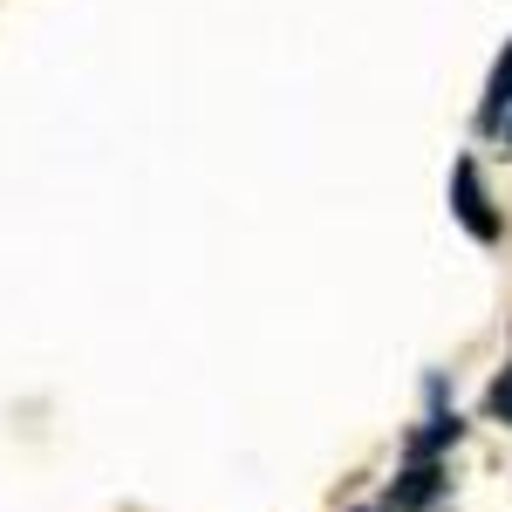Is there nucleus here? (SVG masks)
<instances>
[{
  "label": "nucleus",
  "instance_id": "nucleus-6",
  "mask_svg": "<svg viewBox=\"0 0 512 512\" xmlns=\"http://www.w3.org/2000/svg\"><path fill=\"white\" fill-rule=\"evenodd\" d=\"M506 144H512V117H506Z\"/></svg>",
  "mask_w": 512,
  "mask_h": 512
},
{
  "label": "nucleus",
  "instance_id": "nucleus-5",
  "mask_svg": "<svg viewBox=\"0 0 512 512\" xmlns=\"http://www.w3.org/2000/svg\"><path fill=\"white\" fill-rule=\"evenodd\" d=\"M485 403H492V417H506V424H512V369L492 383V396H485Z\"/></svg>",
  "mask_w": 512,
  "mask_h": 512
},
{
  "label": "nucleus",
  "instance_id": "nucleus-2",
  "mask_svg": "<svg viewBox=\"0 0 512 512\" xmlns=\"http://www.w3.org/2000/svg\"><path fill=\"white\" fill-rule=\"evenodd\" d=\"M444 492V472H437V458H410L403 478L390 485V512H424Z\"/></svg>",
  "mask_w": 512,
  "mask_h": 512
},
{
  "label": "nucleus",
  "instance_id": "nucleus-4",
  "mask_svg": "<svg viewBox=\"0 0 512 512\" xmlns=\"http://www.w3.org/2000/svg\"><path fill=\"white\" fill-rule=\"evenodd\" d=\"M458 431H465L458 417H431V431H417V437H410V458H437L444 444H458Z\"/></svg>",
  "mask_w": 512,
  "mask_h": 512
},
{
  "label": "nucleus",
  "instance_id": "nucleus-3",
  "mask_svg": "<svg viewBox=\"0 0 512 512\" xmlns=\"http://www.w3.org/2000/svg\"><path fill=\"white\" fill-rule=\"evenodd\" d=\"M506 117H512V41L492 62V82H485V123H506Z\"/></svg>",
  "mask_w": 512,
  "mask_h": 512
},
{
  "label": "nucleus",
  "instance_id": "nucleus-1",
  "mask_svg": "<svg viewBox=\"0 0 512 512\" xmlns=\"http://www.w3.org/2000/svg\"><path fill=\"white\" fill-rule=\"evenodd\" d=\"M451 212L465 219V233L472 239H499V212H492V198H485V185H478V164L472 158H458L451 164Z\"/></svg>",
  "mask_w": 512,
  "mask_h": 512
}]
</instances>
